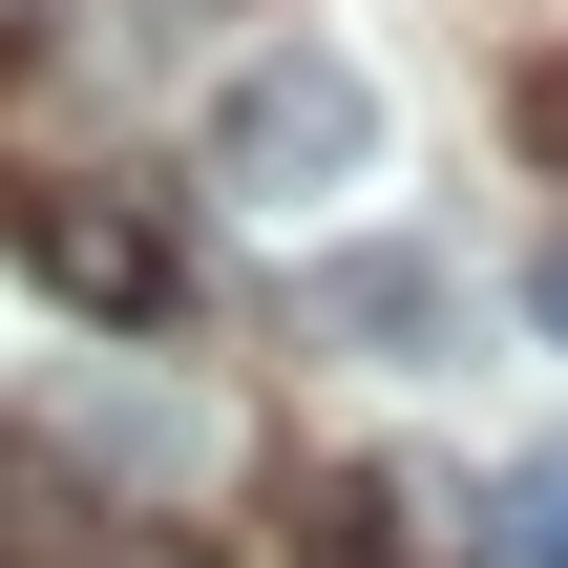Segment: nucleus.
I'll use <instances>...</instances> for the list:
<instances>
[{
  "instance_id": "f257e3e1",
  "label": "nucleus",
  "mask_w": 568,
  "mask_h": 568,
  "mask_svg": "<svg viewBox=\"0 0 568 568\" xmlns=\"http://www.w3.org/2000/svg\"><path fill=\"white\" fill-rule=\"evenodd\" d=\"M358 169H379V63H337V42H274V63L211 105V190H253V211L358 190Z\"/></svg>"
},
{
  "instance_id": "f03ea898",
  "label": "nucleus",
  "mask_w": 568,
  "mask_h": 568,
  "mask_svg": "<svg viewBox=\"0 0 568 568\" xmlns=\"http://www.w3.org/2000/svg\"><path fill=\"white\" fill-rule=\"evenodd\" d=\"M0 232H21V274H42L63 316H105V337H148V316L190 295L169 211H126V190H0Z\"/></svg>"
},
{
  "instance_id": "7ed1b4c3",
  "label": "nucleus",
  "mask_w": 568,
  "mask_h": 568,
  "mask_svg": "<svg viewBox=\"0 0 568 568\" xmlns=\"http://www.w3.org/2000/svg\"><path fill=\"white\" fill-rule=\"evenodd\" d=\"M295 316H316L337 358H443V337H464V274H443L422 232H358V253H295Z\"/></svg>"
},
{
  "instance_id": "20e7f679",
  "label": "nucleus",
  "mask_w": 568,
  "mask_h": 568,
  "mask_svg": "<svg viewBox=\"0 0 568 568\" xmlns=\"http://www.w3.org/2000/svg\"><path fill=\"white\" fill-rule=\"evenodd\" d=\"M63 443H84V464H148V485H190V464H211V422H190L169 379H84V400H63Z\"/></svg>"
},
{
  "instance_id": "39448f33",
  "label": "nucleus",
  "mask_w": 568,
  "mask_h": 568,
  "mask_svg": "<svg viewBox=\"0 0 568 568\" xmlns=\"http://www.w3.org/2000/svg\"><path fill=\"white\" fill-rule=\"evenodd\" d=\"M485 568H568V443H527L485 485Z\"/></svg>"
},
{
  "instance_id": "423d86ee",
  "label": "nucleus",
  "mask_w": 568,
  "mask_h": 568,
  "mask_svg": "<svg viewBox=\"0 0 568 568\" xmlns=\"http://www.w3.org/2000/svg\"><path fill=\"white\" fill-rule=\"evenodd\" d=\"M295 568H400V506L379 485H295Z\"/></svg>"
},
{
  "instance_id": "0eeeda50",
  "label": "nucleus",
  "mask_w": 568,
  "mask_h": 568,
  "mask_svg": "<svg viewBox=\"0 0 568 568\" xmlns=\"http://www.w3.org/2000/svg\"><path fill=\"white\" fill-rule=\"evenodd\" d=\"M527 316H548V337H568V232H548V253H527Z\"/></svg>"
}]
</instances>
